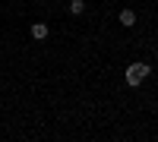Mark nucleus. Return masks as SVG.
I'll return each mask as SVG.
<instances>
[{
	"instance_id": "f257e3e1",
	"label": "nucleus",
	"mask_w": 158,
	"mask_h": 142,
	"mask_svg": "<svg viewBox=\"0 0 158 142\" xmlns=\"http://www.w3.org/2000/svg\"><path fill=\"white\" fill-rule=\"evenodd\" d=\"M149 76H152V67H149L146 60H136V63H130V67H127V85H130V88H139Z\"/></svg>"
},
{
	"instance_id": "f03ea898",
	"label": "nucleus",
	"mask_w": 158,
	"mask_h": 142,
	"mask_svg": "<svg viewBox=\"0 0 158 142\" xmlns=\"http://www.w3.org/2000/svg\"><path fill=\"white\" fill-rule=\"evenodd\" d=\"M117 19H120L123 29H133V25H136V13H133V10H120V16H117Z\"/></svg>"
},
{
	"instance_id": "7ed1b4c3",
	"label": "nucleus",
	"mask_w": 158,
	"mask_h": 142,
	"mask_svg": "<svg viewBox=\"0 0 158 142\" xmlns=\"http://www.w3.org/2000/svg\"><path fill=\"white\" fill-rule=\"evenodd\" d=\"M48 35H51V29H48L44 22H35V25H32V38H35V41H44Z\"/></svg>"
},
{
	"instance_id": "20e7f679",
	"label": "nucleus",
	"mask_w": 158,
	"mask_h": 142,
	"mask_svg": "<svg viewBox=\"0 0 158 142\" xmlns=\"http://www.w3.org/2000/svg\"><path fill=\"white\" fill-rule=\"evenodd\" d=\"M70 13L73 16H82L85 13V0H70Z\"/></svg>"
}]
</instances>
